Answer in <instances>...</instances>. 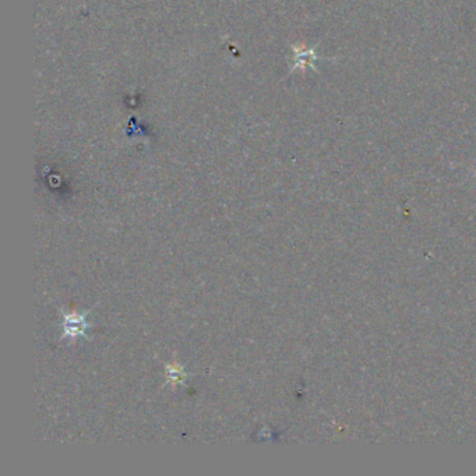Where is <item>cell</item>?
<instances>
[{
	"mask_svg": "<svg viewBox=\"0 0 476 476\" xmlns=\"http://www.w3.org/2000/svg\"><path fill=\"white\" fill-rule=\"evenodd\" d=\"M87 328V323H86V317L80 316L77 313H71L67 314L64 317V332L69 337H76L80 334H84Z\"/></svg>",
	"mask_w": 476,
	"mask_h": 476,
	"instance_id": "cell-1",
	"label": "cell"
},
{
	"mask_svg": "<svg viewBox=\"0 0 476 476\" xmlns=\"http://www.w3.org/2000/svg\"><path fill=\"white\" fill-rule=\"evenodd\" d=\"M168 377L174 383H180L184 379V373L180 366H169L168 367Z\"/></svg>",
	"mask_w": 476,
	"mask_h": 476,
	"instance_id": "cell-2",
	"label": "cell"
}]
</instances>
